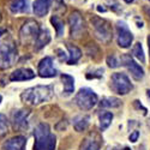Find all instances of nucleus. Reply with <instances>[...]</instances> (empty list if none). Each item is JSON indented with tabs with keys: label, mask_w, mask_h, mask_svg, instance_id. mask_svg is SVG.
Returning a JSON list of instances; mask_svg holds the SVG:
<instances>
[{
	"label": "nucleus",
	"mask_w": 150,
	"mask_h": 150,
	"mask_svg": "<svg viewBox=\"0 0 150 150\" xmlns=\"http://www.w3.org/2000/svg\"><path fill=\"white\" fill-rule=\"evenodd\" d=\"M53 93L54 90L52 85H36L24 90L21 95V98L25 105L37 106L49 101L53 97Z\"/></svg>",
	"instance_id": "obj_1"
},
{
	"label": "nucleus",
	"mask_w": 150,
	"mask_h": 150,
	"mask_svg": "<svg viewBox=\"0 0 150 150\" xmlns=\"http://www.w3.org/2000/svg\"><path fill=\"white\" fill-rule=\"evenodd\" d=\"M35 144L34 150H54L57 145L55 136L51 132V127L48 124H40L37 125L35 131Z\"/></svg>",
	"instance_id": "obj_2"
},
{
	"label": "nucleus",
	"mask_w": 150,
	"mask_h": 150,
	"mask_svg": "<svg viewBox=\"0 0 150 150\" xmlns=\"http://www.w3.org/2000/svg\"><path fill=\"white\" fill-rule=\"evenodd\" d=\"M110 88L119 95H126L132 90V83L125 73L115 72L110 77Z\"/></svg>",
	"instance_id": "obj_3"
},
{
	"label": "nucleus",
	"mask_w": 150,
	"mask_h": 150,
	"mask_svg": "<svg viewBox=\"0 0 150 150\" xmlns=\"http://www.w3.org/2000/svg\"><path fill=\"white\" fill-rule=\"evenodd\" d=\"M74 101L82 110H89L97 103V95L90 88H82L74 97Z\"/></svg>",
	"instance_id": "obj_4"
},
{
	"label": "nucleus",
	"mask_w": 150,
	"mask_h": 150,
	"mask_svg": "<svg viewBox=\"0 0 150 150\" xmlns=\"http://www.w3.org/2000/svg\"><path fill=\"white\" fill-rule=\"evenodd\" d=\"M17 59V49L11 42H3L0 43V62L1 67L6 69L15 64Z\"/></svg>",
	"instance_id": "obj_5"
},
{
	"label": "nucleus",
	"mask_w": 150,
	"mask_h": 150,
	"mask_svg": "<svg viewBox=\"0 0 150 150\" xmlns=\"http://www.w3.org/2000/svg\"><path fill=\"white\" fill-rule=\"evenodd\" d=\"M39 34H40L39 24H37L35 21H28V22L24 23L23 27L21 28V31H19L21 42L23 45H27L29 42H34V41H36Z\"/></svg>",
	"instance_id": "obj_6"
},
{
	"label": "nucleus",
	"mask_w": 150,
	"mask_h": 150,
	"mask_svg": "<svg viewBox=\"0 0 150 150\" xmlns=\"http://www.w3.org/2000/svg\"><path fill=\"white\" fill-rule=\"evenodd\" d=\"M93 25H94V31H95V36L100 41L102 42H108L112 37V31H110V25L109 23L105 19L101 18H94L91 19Z\"/></svg>",
	"instance_id": "obj_7"
},
{
	"label": "nucleus",
	"mask_w": 150,
	"mask_h": 150,
	"mask_svg": "<svg viewBox=\"0 0 150 150\" xmlns=\"http://www.w3.org/2000/svg\"><path fill=\"white\" fill-rule=\"evenodd\" d=\"M117 39L121 48H129L133 41V35L125 23L118 22L117 24Z\"/></svg>",
	"instance_id": "obj_8"
},
{
	"label": "nucleus",
	"mask_w": 150,
	"mask_h": 150,
	"mask_svg": "<svg viewBox=\"0 0 150 150\" xmlns=\"http://www.w3.org/2000/svg\"><path fill=\"white\" fill-rule=\"evenodd\" d=\"M121 65H124L127 69V71L131 73V76L136 79V81H141L144 77V71L141 67V65H138L137 62L131 58V55L129 54H124L121 57Z\"/></svg>",
	"instance_id": "obj_9"
},
{
	"label": "nucleus",
	"mask_w": 150,
	"mask_h": 150,
	"mask_svg": "<svg viewBox=\"0 0 150 150\" xmlns=\"http://www.w3.org/2000/svg\"><path fill=\"white\" fill-rule=\"evenodd\" d=\"M29 110L18 109L12 114V122H13V129L18 131H24L28 129L29 125Z\"/></svg>",
	"instance_id": "obj_10"
},
{
	"label": "nucleus",
	"mask_w": 150,
	"mask_h": 150,
	"mask_svg": "<svg viewBox=\"0 0 150 150\" xmlns=\"http://www.w3.org/2000/svg\"><path fill=\"white\" fill-rule=\"evenodd\" d=\"M39 74L43 78L55 77L58 74V71L54 69L52 58L46 57L40 61V64H39Z\"/></svg>",
	"instance_id": "obj_11"
},
{
	"label": "nucleus",
	"mask_w": 150,
	"mask_h": 150,
	"mask_svg": "<svg viewBox=\"0 0 150 150\" xmlns=\"http://www.w3.org/2000/svg\"><path fill=\"white\" fill-rule=\"evenodd\" d=\"M70 27H71V35L72 37H78L84 28L83 18L79 12H73L70 16Z\"/></svg>",
	"instance_id": "obj_12"
},
{
	"label": "nucleus",
	"mask_w": 150,
	"mask_h": 150,
	"mask_svg": "<svg viewBox=\"0 0 150 150\" xmlns=\"http://www.w3.org/2000/svg\"><path fill=\"white\" fill-rule=\"evenodd\" d=\"M101 148V138L96 133H90L83 139L79 150H100Z\"/></svg>",
	"instance_id": "obj_13"
},
{
	"label": "nucleus",
	"mask_w": 150,
	"mask_h": 150,
	"mask_svg": "<svg viewBox=\"0 0 150 150\" xmlns=\"http://www.w3.org/2000/svg\"><path fill=\"white\" fill-rule=\"evenodd\" d=\"M35 77V73L30 69H18L10 74V81L12 82H21V81H29Z\"/></svg>",
	"instance_id": "obj_14"
},
{
	"label": "nucleus",
	"mask_w": 150,
	"mask_h": 150,
	"mask_svg": "<svg viewBox=\"0 0 150 150\" xmlns=\"http://www.w3.org/2000/svg\"><path fill=\"white\" fill-rule=\"evenodd\" d=\"M25 144H27L25 137L16 136V137H12L11 139L6 141V143L4 144V149L5 150H24Z\"/></svg>",
	"instance_id": "obj_15"
},
{
	"label": "nucleus",
	"mask_w": 150,
	"mask_h": 150,
	"mask_svg": "<svg viewBox=\"0 0 150 150\" xmlns=\"http://www.w3.org/2000/svg\"><path fill=\"white\" fill-rule=\"evenodd\" d=\"M52 0H35L34 3V13L39 17H43L48 13L49 7H51Z\"/></svg>",
	"instance_id": "obj_16"
},
{
	"label": "nucleus",
	"mask_w": 150,
	"mask_h": 150,
	"mask_svg": "<svg viewBox=\"0 0 150 150\" xmlns=\"http://www.w3.org/2000/svg\"><path fill=\"white\" fill-rule=\"evenodd\" d=\"M90 124V117L89 115H78L73 119V127L76 131L82 132L88 129Z\"/></svg>",
	"instance_id": "obj_17"
},
{
	"label": "nucleus",
	"mask_w": 150,
	"mask_h": 150,
	"mask_svg": "<svg viewBox=\"0 0 150 150\" xmlns=\"http://www.w3.org/2000/svg\"><path fill=\"white\" fill-rule=\"evenodd\" d=\"M66 47H67V51H69L67 64H70V65L76 64V62H77V61L81 59V57H82L81 49H79L77 46H73V45H70V43H67Z\"/></svg>",
	"instance_id": "obj_18"
},
{
	"label": "nucleus",
	"mask_w": 150,
	"mask_h": 150,
	"mask_svg": "<svg viewBox=\"0 0 150 150\" xmlns=\"http://www.w3.org/2000/svg\"><path fill=\"white\" fill-rule=\"evenodd\" d=\"M61 82H62V86H64V95L69 96L73 93L74 90V79L73 77H71L70 74H61Z\"/></svg>",
	"instance_id": "obj_19"
},
{
	"label": "nucleus",
	"mask_w": 150,
	"mask_h": 150,
	"mask_svg": "<svg viewBox=\"0 0 150 150\" xmlns=\"http://www.w3.org/2000/svg\"><path fill=\"white\" fill-rule=\"evenodd\" d=\"M49 41H51V34L47 29L40 30V34L37 36V39L35 41V47L36 49H41L42 47H45Z\"/></svg>",
	"instance_id": "obj_20"
},
{
	"label": "nucleus",
	"mask_w": 150,
	"mask_h": 150,
	"mask_svg": "<svg viewBox=\"0 0 150 150\" xmlns=\"http://www.w3.org/2000/svg\"><path fill=\"white\" fill-rule=\"evenodd\" d=\"M113 120V114L110 112H102L101 114L98 115V121H100V129L102 131H105L106 129L109 127V125L112 124Z\"/></svg>",
	"instance_id": "obj_21"
},
{
	"label": "nucleus",
	"mask_w": 150,
	"mask_h": 150,
	"mask_svg": "<svg viewBox=\"0 0 150 150\" xmlns=\"http://www.w3.org/2000/svg\"><path fill=\"white\" fill-rule=\"evenodd\" d=\"M10 10L13 13H22V12L28 11V3L25 0H15L10 5Z\"/></svg>",
	"instance_id": "obj_22"
},
{
	"label": "nucleus",
	"mask_w": 150,
	"mask_h": 150,
	"mask_svg": "<svg viewBox=\"0 0 150 150\" xmlns=\"http://www.w3.org/2000/svg\"><path fill=\"white\" fill-rule=\"evenodd\" d=\"M100 105H101V107H105V108H117L121 105V102L117 97H105L100 102Z\"/></svg>",
	"instance_id": "obj_23"
},
{
	"label": "nucleus",
	"mask_w": 150,
	"mask_h": 150,
	"mask_svg": "<svg viewBox=\"0 0 150 150\" xmlns=\"http://www.w3.org/2000/svg\"><path fill=\"white\" fill-rule=\"evenodd\" d=\"M51 22L53 24V27L55 28V31H57V36H61L62 34H64V22H62L58 16H53L51 18Z\"/></svg>",
	"instance_id": "obj_24"
},
{
	"label": "nucleus",
	"mask_w": 150,
	"mask_h": 150,
	"mask_svg": "<svg viewBox=\"0 0 150 150\" xmlns=\"http://www.w3.org/2000/svg\"><path fill=\"white\" fill-rule=\"evenodd\" d=\"M132 55L134 58H137L141 62H145V57H144V51H143V47L139 42H137L133 48H132Z\"/></svg>",
	"instance_id": "obj_25"
},
{
	"label": "nucleus",
	"mask_w": 150,
	"mask_h": 150,
	"mask_svg": "<svg viewBox=\"0 0 150 150\" xmlns=\"http://www.w3.org/2000/svg\"><path fill=\"white\" fill-rule=\"evenodd\" d=\"M8 129V121L4 114H0V136H4Z\"/></svg>",
	"instance_id": "obj_26"
},
{
	"label": "nucleus",
	"mask_w": 150,
	"mask_h": 150,
	"mask_svg": "<svg viewBox=\"0 0 150 150\" xmlns=\"http://www.w3.org/2000/svg\"><path fill=\"white\" fill-rule=\"evenodd\" d=\"M107 64H108V66L112 67V69H115V67H118V66L120 65L119 61H118V59H117L114 55H110V57L107 58Z\"/></svg>",
	"instance_id": "obj_27"
},
{
	"label": "nucleus",
	"mask_w": 150,
	"mask_h": 150,
	"mask_svg": "<svg viewBox=\"0 0 150 150\" xmlns=\"http://www.w3.org/2000/svg\"><path fill=\"white\" fill-rule=\"evenodd\" d=\"M138 137H139V132H138V131H133V132L130 134L129 139H130V142L134 143V142H137V141H138Z\"/></svg>",
	"instance_id": "obj_28"
},
{
	"label": "nucleus",
	"mask_w": 150,
	"mask_h": 150,
	"mask_svg": "<svg viewBox=\"0 0 150 150\" xmlns=\"http://www.w3.org/2000/svg\"><path fill=\"white\" fill-rule=\"evenodd\" d=\"M5 31H6L5 29H3V28H0V36H1V35H4V34H5Z\"/></svg>",
	"instance_id": "obj_29"
},
{
	"label": "nucleus",
	"mask_w": 150,
	"mask_h": 150,
	"mask_svg": "<svg viewBox=\"0 0 150 150\" xmlns=\"http://www.w3.org/2000/svg\"><path fill=\"white\" fill-rule=\"evenodd\" d=\"M148 46H149V53H150V35H149V37H148ZM150 55V54H149Z\"/></svg>",
	"instance_id": "obj_30"
},
{
	"label": "nucleus",
	"mask_w": 150,
	"mask_h": 150,
	"mask_svg": "<svg viewBox=\"0 0 150 150\" xmlns=\"http://www.w3.org/2000/svg\"><path fill=\"white\" fill-rule=\"evenodd\" d=\"M146 95H148V97L150 98V89H148V90H146Z\"/></svg>",
	"instance_id": "obj_31"
},
{
	"label": "nucleus",
	"mask_w": 150,
	"mask_h": 150,
	"mask_svg": "<svg viewBox=\"0 0 150 150\" xmlns=\"http://www.w3.org/2000/svg\"><path fill=\"white\" fill-rule=\"evenodd\" d=\"M125 1H126V3H132L133 0H125Z\"/></svg>",
	"instance_id": "obj_32"
},
{
	"label": "nucleus",
	"mask_w": 150,
	"mask_h": 150,
	"mask_svg": "<svg viewBox=\"0 0 150 150\" xmlns=\"http://www.w3.org/2000/svg\"><path fill=\"white\" fill-rule=\"evenodd\" d=\"M125 150H130V149L129 148H125Z\"/></svg>",
	"instance_id": "obj_33"
},
{
	"label": "nucleus",
	"mask_w": 150,
	"mask_h": 150,
	"mask_svg": "<svg viewBox=\"0 0 150 150\" xmlns=\"http://www.w3.org/2000/svg\"><path fill=\"white\" fill-rule=\"evenodd\" d=\"M0 100H1V96H0Z\"/></svg>",
	"instance_id": "obj_34"
},
{
	"label": "nucleus",
	"mask_w": 150,
	"mask_h": 150,
	"mask_svg": "<svg viewBox=\"0 0 150 150\" xmlns=\"http://www.w3.org/2000/svg\"><path fill=\"white\" fill-rule=\"evenodd\" d=\"M0 19H1V16H0Z\"/></svg>",
	"instance_id": "obj_35"
}]
</instances>
